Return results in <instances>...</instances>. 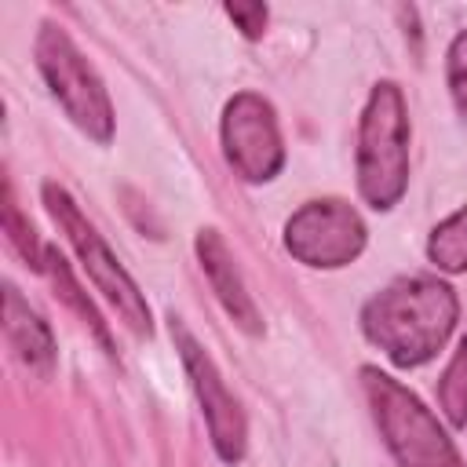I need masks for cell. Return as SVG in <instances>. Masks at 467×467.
<instances>
[{
  "label": "cell",
  "mask_w": 467,
  "mask_h": 467,
  "mask_svg": "<svg viewBox=\"0 0 467 467\" xmlns=\"http://www.w3.org/2000/svg\"><path fill=\"white\" fill-rule=\"evenodd\" d=\"M456 317L460 299L449 281L431 274H405L365 299L361 336L394 368H420L449 343Z\"/></svg>",
  "instance_id": "1"
},
{
  "label": "cell",
  "mask_w": 467,
  "mask_h": 467,
  "mask_svg": "<svg viewBox=\"0 0 467 467\" xmlns=\"http://www.w3.org/2000/svg\"><path fill=\"white\" fill-rule=\"evenodd\" d=\"M409 106L398 80H376L361 120H358V150L354 175L358 193L372 212H390L409 190Z\"/></svg>",
  "instance_id": "2"
},
{
  "label": "cell",
  "mask_w": 467,
  "mask_h": 467,
  "mask_svg": "<svg viewBox=\"0 0 467 467\" xmlns=\"http://www.w3.org/2000/svg\"><path fill=\"white\" fill-rule=\"evenodd\" d=\"M361 390L376 431L398 467H467L438 416L390 372L361 365Z\"/></svg>",
  "instance_id": "3"
},
{
  "label": "cell",
  "mask_w": 467,
  "mask_h": 467,
  "mask_svg": "<svg viewBox=\"0 0 467 467\" xmlns=\"http://www.w3.org/2000/svg\"><path fill=\"white\" fill-rule=\"evenodd\" d=\"M40 201H44L47 215L55 219V226L62 230V237L69 241V248L77 252L80 270L88 274V281L95 285V292L117 310V317L124 321V328H131L139 339H150L153 336V314H150V303H146L142 288L120 266V259L113 255V248L95 230V223L80 212V204L73 201V193L66 186H58L55 179H47L40 186Z\"/></svg>",
  "instance_id": "4"
},
{
  "label": "cell",
  "mask_w": 467,
  "mask_h": 467,
  "mask_svg": "<svg viewBox=\"0 0 467 467\" xmlns=\"http://www.w3.org/2000/svg\"><path fill=\"white\" fill-rule=\"evenodd\" d=\"M33 58H36V69H40L51 99L62 106V113L91 142L109 146L113 128H117L113 102H109V91H106L102 77L84 58V51L73 44V36L62 26L44 22L36 40H33Z\"/></svg>",
  "instance_id": "5"
},
{
  "label": "cell",
  "mask_w": 467,
  "mask_h": 467,
  "mask_svg": "<svg viewBox=\"0 0 467 467\" xmlns=\"http://www.w3.org/2000/svg\"><path fill=\"white\" fill-rule=\"evenodd\" d=\"M168 332H171V343L179 350V361L186 368V379H190V390L201 405V416H204V427H208V438H212V449L223 463H241L244 460V449H248V420H244V409L241 401L234 398V390L226 387L219 365L212 361V354L201 347V339L186 328L182 317H168Z\"/></svg>",
  "instance_id": "6"
},
{
  "label": "cell",
  "mask_w": 467,
  "mask_h": 467,
  "mask_svg": "<svg viewBox=\"0 0 467 467\" xmlns=\"http://www.w3.org/2000/svg\"><path fill=\"white\" fill-rule=\"evenodd\" d=\"M219 146L241 182H274L285 168V139L274 102L259 91L230 95L219 117Z\"/></svg>",
  "instance_id": "7"
},
{
  "label": "cell",
  "mask_w": 467,
  "mask_h": 467,
  "mask_svg": "<svg viewBox=\"0 0 467 467\" xmlns=\"http://www.w3.org/2000/svg\"><path fill=\"white\" fill-rule=\"evenodd\" d=\"M281 241L296 263L310 270H339V266H350L365 252L368 230L350 201L317 197V201L299 204L285 219Z\"/></svg>",
  "instance_id": "8"
},
{
  "label": "cell",
  "mask_w": 467,
  "mask_h": 467,
  "mask_svg": "<svg viewBox=\"0 0 467 467\" xmlns=\"http://www.w3.org/2000/svg\"><path fill=\"white\" fill-rule=\"evenodd\" d=\"M193 252H197V263L219 299V306L226 310V317L244 332V336H263V317H259V306L234 263V252L226 244V237L215 230V226H201L197 237H193Z\"/></svg>",
  "instance_id": "9"
},
{
  "label": "cell",
  "mask_w": 467,
  "mask_h": 467,
  "mask_svg": "<svg viewBox=\"0 0 467 467\" xmlns=\"http://www.w3.org/2000/svg\"><path fill=\"white\" fill-rule=\"evenodd\" d=\"M4 339L11 347V354L36 376H47L55 368L58 347H55V332L51 325L29 306V299L7 281L4 285Z\"/></svg>",
  "instance_id": "10"
},
{
  "label": "cell",
  "mask_w": 467,
  "mask_h": 467,
  "mask_svg": "<svg viewBox=\"0 0 467 467\" xmlns=\"http://www.w3.org/2000/svg\"><path fill=\"white\" fill-rule=\"evenodd\" d=\"M40 274H47V281L55 285V292L62 296V303L69 306V310H77L80 314V321L95 332V339L113 354V343H109V328H106V321H102V314L95 310V303L88 299V292L77 285V277H73V270H69V263H66V255L58 252V248H51L47 244V255H44V270Z\"/></svg>",
  "instance_id": "11"
},
{
  "label": "cell",
  "mask_w": 467,
  "mask_h": 467,
  "mask_svg": "<svg viewBox=\"0 0 467 467\" xmlns=\"http://www.w3.org/2000/svg\"><path fill=\"white\" fill-rule=\"evenodd\" d=\"M427 259L434 263V270L456 277L467 274V204H460L452 215H445L431 237H427Z\"/></svg>",
  "instance_id": "12"
},
{
  "label": "cell",
  "mask_w": 467,
  "mask_h": 467,
  "mask_svg": "<svg viewBox=\"0 0 467 467\" xmlns=\"http://www.w3.org/2000/svg\"><path fill=\"white\" fill-rule=\"evenodd\" d=\"M438 405L449 427H467V336L456 343L441 379H438Z\"/></svg>",
  "instance_id": "13"
},
{
  "label": "cell",
  "mask_w": 467,
  "mask_h": 467,
  "mask_svg": "<svg viewBox=\"0 0 467 467\" xmlns=\"http://www.w3.org/2000/svg\"><path fill=\"white\" fill-rule=\"evenodd\" d=\"M4 237L7 244L26 259V266H33L36 274L44 270V255H47V244H40L33 223L18 212V201H15V190L11 182H4Z\"/></svg>",
  "instance_id": "14"
},
{
  "label": "cell",
  "mask_w": 467,
  "mask_h": 467,
  "mask_svg": "<svg viewBox=\"0 0 467 467\" xmlns=\"http://www.w3.org/2000/svg\"><path fill=\"white\" fill-rule=\"evenodd\" d=\"M445 84H449V99L456 106V117L467 124V29H460L449 40V51H445Z\"/></svg>",
  "instance_id": "15"
},
{
  "label": "cell",
  "mask_w": 467,
  "mask_h": 467,
  "mask_svg": "<svg viewBox=\"0 0 467 467\" xmlns=\"http://www.w3.org/2000/svg\"><path fill=\"white\" fill-rule=\"evenodd\" d=\"M223 11L241 29L244 40H259L266 33V22H270V7L266 4H226Z\"/></svg>",
  "instance_id": "16"
}]
</instances>
